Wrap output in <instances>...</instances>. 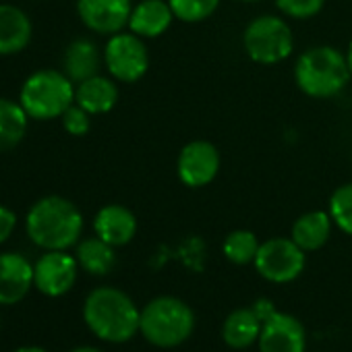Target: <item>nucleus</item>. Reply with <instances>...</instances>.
Listing matches in <instances>:
<instances>
[{"mask_svg":"<svg viewBox=\"0 0 352 352\" xmlns=\"http://www.w3.org/2000/svg\"><path fill=\"white\" fill-rule=\"evenodd\" d=\"M25 230L34 245L46 251H67L75 247L83 232L79 208L60 195L42 197L25 218Z\"/></svg>","mask_w":352,"mask_h":352,"instance_id":"1","label":"nucleus"},{"mask_svg":"<svg viewBox=\"0 0 352 352\" xmlns=\"http://www.w3.org/2000/svg\"><path fill=\"white\" fill-rule=\"evenodd\" d=\"M83 319L100 340L122 344L139 331L141 311L126 292L112 286H100L87 294L83 302Z\"/></svg>","mask_w":352,"mask_h":352,"instance_id":"2","label":"nucleus"},{"mask_svg":"<svg viewBox=\"0 0 352 352\" xmlns=\"http://www.w3.org/2000/svg\"><path fill=\"white\" fill-rule=\"evenodd\" d=\"M350 69L346 54L333 46L307 48L294 65L296 87L315 100H327L338 96L350 81Z\"/></svg>","mask_w":352,"mask_h":352,"instance_id":"3","label":"nucleus"},{"mask_svg":"<svg viewBox=\"0 0 352 352\" xmlns=\"http://www.w3.org/2000/svg\"><path fill=\"white\" fill-rule=\"evenodd\" d=\"M195 329L191 307L176 296H157L141 309L139 331L157 348L181 346Z\"/></svg>","mask_w":352,"mask_h":352,"instance_id":"4","label":"nucleus"},{"mask_svg":"<svg viewBox=\"0 0 352 352\" xmlns=\"http://www.w3.org/2000/svg\"><path fill=\"white\" fill-rule=\"evenodd\" d=\"M19 104L30 118L54 120L75 104V83L60 71L44 69L30 75L21 87Z\"/></svg>","mask_w":352,"mask_h":352,"instance_id":"5","label":"nucleus"},{"mask_svg":"<svg viewBox=\"0 0 352 352\" xmlns=\"http://www.w3.org/2000/svg\"><path fill=\"white\" fill-rule=\"evenodd\" d=\"M243 48L253 63L272 67L294 52V36L284 17L259 15L245 28Z\"/></svg>","mask_w":352,"mask_h":352,"instance_id":"6","label":"nucleus"},{"mask_svg":"<svg viewBox=\"0 0 352 352\" xmlns=\"http://www.w3.org/2000/svg\"><path fill=\"white\" fill-rule=\"evenodd\" d=\"M102 54L110 77L120 83H137L149 69L147 46L143 38L133 32H118L110 36Z\"/></svg>","mask_w":352,"mask_h":352,"instance_id":"7","label":"nucleus"},{"mask_svg":"<svg viewBox=\"0 0 352 352\" xmlns=\"http://www.w3.org/2000/svg\"><path fill=\"white\" fill-rule=\"evenodd\" d=\"M257 274L274 284L294 282L305 270V251L284 236L270 239L259 245L257 257L253 261Z\"/></svg>","mask_w":352,"mask_h":352,"instance_id":"8","label":"nucleus"},{"mask_svg":"<svg viewBox=\"0 0 352 352\" xmlns=\"http://www.w3.org/2000/svg\"><path fill=\"white\" fill-rule=\"evenodd\" d=\"M222 157L212 141L195 139L183 145L176 157V176L189 189H204L216 181Z\"/></svg>","mask_w":352,"mask_h":352,"instance_id":"9","label":"nucleus"},{"mask_svg":"<svg viewBox=\"0 0 352 352\" xmlns=\"http://www.w3.org/2000/svg\"><path fill=\"white\" fill-rule=\"evenodd\" d=\"M77 257L67 251H46L34 265V286L46 296H65L77 282Z\"/></svg>","mask_w":352,"mask_h":352,"instance_id":"10","label":"nucleus"},{"mask_svg":"<svg viewBox=\"0 0 352 352\" xmlns=\"http://www.w3.org/2000/svg\"><path fill=\"white\" fill-rule=\"evenodd\" d=\"M133 0H77L81 23L100 36H114L129 28Z\"/></svg>","mask_w":352,"mask_h":352,"instance_id":"11","label":"nucleus"},{"mask_svg":"<svg viewBox=\"0 0 352 352\" xmlns=\"http://www.w3.org/2000/svg\"><path fill=\"white\" fill-rule=\"evenodd\" d=\"M257 344L259 352H305L307 333L296 317L276 311L263 321Z\"/></svg>","mask_w":352,"mask_h":352,"instance_id":"12","label":"nucleus"},{"mask_svg":"<svg viewBox=\"0 0 352 352\" xmlns=\"http://www.w3.org/2000/svg\"><path fill=\"white\" fill-rule=\"evenodd\" d=\"M34 286V265L19 253H0V305L21 302Z\"/></svg>","mask_w":352,"mask_h":352,"instance_id":"13","label":"nucleus"},{"mask_svg":"<svg viewBox=\"0 0 352 352\" xmlns=\"http://www.w3.org/2000/svg\"><path fill=\"white\" fill-rule=\"evenodd\" d=\"M94 232L112 247H124L137 234V218L129 208L110 204L96 214Z\"/></svg>","mask_w":352,"mask_h":352,"instance_id":"14","label":"nucleus"},{"mask_svg":"<svg viewBox=\"0 0 352 352\" xmlns=\"http://www.w3.org/2000/svg\"><path fill=\"white\" fill-rule=\"evenodd\" d=\"M174 19L176 17L168 5V0H141V3L133 7L129 32L143 40H153L164 36Z\"/></svg>","mask_w":352,"mask_h":352,"instance_id":"15","label":"nucleus"},{"mask_svg":"<svg viewBox=\"0 0 352 352\" xmlns=\"http://www.w3.org/2000/svg\"><path fill=\"white\" fill-rule=\"evenodd\" d=\"M32 40L30 17L13 5H0V56H11L28 48Z\"/></svg>","mask_w":352,"mask_h":352,"instance_id":"16","label":"nucleus"},{"mask_svg":"<svg viewBox=\"0 0 352 352\" xmlns=\"http://www.w3.org/2000/svg\"><path fill=\"white\" fill-rule=\"evenodd\" d=\"M331 228H333V220H331L329 212L313 210V212H307L294 220L292 230H290V239L305 253H311V251L321 249L329 241Z\"/></svg>","mask_w":352,"mask_h":352,"instance_id":"17","label":"nucleus"},{"mask_svg":"<svg viewBox=\"0 0 352 352\" xmlns=\"http://www.w3.org/2000/svg\"><path fill=\"white\" fill-rule=\"evenodd\" d=\"M118 102V87L114 79L94 75L75 87V104H79L83 110L94 114H106L110 112Z\"/></svg>","mask_w":352,"mask_h":352,"instance_id":"18","label":"nucleus"},{"mask_svg":"<svg viewBox=\"0 0 352 352\" xmlns=\"http://www.w3.org/2000/svg\"><path fill=\"white\" fill-rule=\"evenodd\" d=\"M104 60V54H100L98 46L91 40H75L67 46L65 58H63V73L73 81L81 83L94 75H98L100 65Z\"/></svg>","mask_w":352,"mask_h":352,"instance_id":"19","label":"nucleus"},{"mask_svg":"<svg viewBox=\"0 0 352 352\" xmlns=\"http://www.w3.org/2000/svg\"><path fill=\"white\" fill-rule=\"evenodd\" d=\"M261 321L259 317L253 313V309L243 307V309H234L222 325V338L226 342V346L234 348V350H243L249 348L251 344H255L259 340L261 333Z\"/></svg>","mask_w":352,"mask_h":352,"instance_id":"20","label":"nucleus"},{"mask_svg":"<svg viewBox=\"0 0 352 352\" xmlns=\"http://www.w3.org/2000/svg\"><path fill=\"white\" fill-rule=\"evenodd\" d=\"M116 247L108 245L106 241H102L100 236L94 239H85L77 245V263L81 270H85L91 276H106L108 272H112L114 263H116Z\"/></svg>","mask_w":352,"mask_h":352,"instance_id":"21","label":"nucleus"},{"mask_svg":"<svg viewBox=\"0 0 352 352\" xmlns=\"http://www.w3.org/2000/svg\"><path fill=\"white\" fill-rule=\"evenodd\" d=\"M28 118L21 104L0 98V151H9L21 143L28 133Z\"/></svg>","mask_w":352,"mask_h":352,"instance_id":"22","label":"nucleus"},{"mask_svg":"<svg viewBox=\"0 0 352 352\" xmlns=\"http://www.w3.org/2000/svg\"><path fill=\"white\" fill-rule=\"evenodd\" d=\"M259 241L255 236V232L251 230H232L226 234L224 243H222V251L224 257L234 263V265H249L255 261L257 251H259Z\"/></svg>","mask_w":352,"mask_h":352,"instance_id":"23","label":"nucleus"},{"mask_svg":"<svg viewBox=\"0 0 352 352\" xmlns=\"http://www.w3.org/2000/svg\"><path fill=\"white\" fill-rule=\"evenodd\" d=\"M222 0H168L174 17L183 23H201L210 19L218 9Z\"/></svg>","mask_w":352,"mask_h":352,"instance_id":"24","label":"nucleus"},{"mask_svg":"<svg viewBox=\"0 0 352 352\" xmlns=\"http://www.w3.org/2000/svg\"><path fill=\"white\" fill-rule=\"evenodd\" d=\"M327 212L333 220V226L352 236V183H344L331 193Z\"/></svg>","mask_w":352,"mask_h":352,"instance_id":"25","label":"nucleus"},{"mask_svg":"<svg viewBox=\"0 0 352 352\" xmlns=\"http://www.w3.org/2000/svg\"><path fill=\"white\" fill-rule=\"evenodd\" d=\"M276 7L288 19L307 21L323 11L325 0H276Z\"/></svg>","mask_w":352,"mask_h":352,"instance_id":"26","label":"nucleus"},{"mask_svg":"<svg viewBox=\"0 0 352 352\" xmlns=\"http://www.w3.org/2000/svg\"><path fill=\"white\" fill-rule=\"evenodd\" d=\"M60 118H63L65 131L73 137H83L91 129V114L87 110H83L79 104H73Z\"/></svg>","mask_w":352,"mask_h":352,"instance_id":"27","label":"nucleus"},{"mask_svg":"<svg viewBox=\"0 0 352 352\" xmlns=\"http://www.w3.org/2000/svg\"><path fill=\"white\" fill-rule=\"evenodd\" d=\"M15 226H17V216H15V212H11V210L5 208V206H0V245L7 243V241L11 239Z\"/></svg>","mask_w":352,"mask_h":352,"instance_id":"28","label":"nucleus"},{"mask_svg":"<svg viewBox=\"0 0 352 352\" xmlns=\"http://www.w3.org/2000/svg\"><path fill=\"white\" fill-rule=\"evenodd\" d=\"M253 313L259 317V321L263 323V321H267L274 313H276V307H274V302L270 300V298H259L253 307Z\"/></svg>","mask_w":352,"mask_h":352,"instance_id":"29","label":"nucleus"},{"mask_svg":"<svg viewBox=\"0 0 352 352\" xmlns=\"http://www.w3.org/2000/svg\"><path fill=\"white\" fill-rule=\"evenodd\" d=\"M13 352H48V350H44L40 346H21V348H17Z\"/></svg>","mask_w":352,"mask_h":352,"instance_id":"30","label":"nucleus"},{"mask_svg":"<svg viewBox=\"0 0 352 352\" xmlns=\"http://www.w3.org/2000/svg\"><path fill=\"white\" fill-rule=\"evenodd\" d=\"M346 63H348V69H350V75H352V42L348 44V48H346Z\"/></svg>","mask_w":352,"mask_h":352,"instance_id":"31","label":"nucleus"},{"mask_svg":"<svg viewBox=\"0 0 352 352\" xmlns=\"http://www.w3.org/2000/svg\"><path fill=\"white\" fill-rule=\"evenodd\" d=\"M71 352H104V350L94 348V346H79V348H75V350H71Z\"/></svg>","mask_w":352,"mask_h":352,"instance_id":"32","label":"nucleus"},{"mask_svg":"<svg viewBox=\"0 0 352 352\" xmlns=\"http://www.w3.org/2000/svg\"><path fill=\"white\" fill-rule=\"evenodd\" d=\"M236 3H259V0H236Z\"/></svg>","mask_w":352,"mask_h":352,"instance_id":"33","label":"nucleus"}]
</instances>
